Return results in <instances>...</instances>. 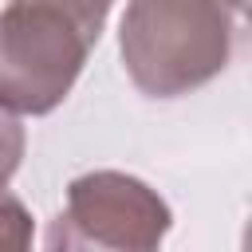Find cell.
<instances>
[{
  "label": "cell",
  "instance_id": "6da1fadb",
  "mask_svg": "<svg viewBox=\"0 0 252 252\" xmlns=\"http://www.w3.org/2000/svg\"><path fill=\"white\" fill-rule=\"evenodd\" d=\"M240 0H130L118 51L130 83L150 98H181L213 83L236 47Z\"/></svg>",
  "mask_w": 252,
  "mask_h": 252
},
{
  "label": "cell",
  "instance_id": "277c9868",
  "mask_svg": "<svg viewBox=\"0 0 252 252\" xmlns=\"http://www.w3.org/2000/svg\"><path fill=\"white\" fill-rule=\"evenodd\" d=\"M32 240H35V220L28 213V205L0 189V252H32Z\"/></svg>",
  "mask_w": 252,
  "mask_h": 252
},
{
  "label": "cell",
  "instance_id": "7a4b0ae2",
  "mask_svg": "<svg viewBox=\"0 0 252 252\" xmlns=\"http://www.w3.org/2000/svg\"><path fill=\"white\" fill-rule=\"evenodd\" d=\"M114 0H8L0 8V106L51 114L79 83Z\"/></svg>",
  "mask_w": 252,
  "mask_h": 252
},
{
  "label": "cell",
  "instance_id": "5b68a950",
  "mask_svg": "<svg viewBox=\"0 0 252 252\" xmlns=\"http://www.w3.org/2000/svg\"><path fill=\"white\" fill-rule=\"evenodd\" d=\"M24 150H28V130H24L20 114L0 106V189L16 177V169L24 161Z\"/></svg>",
  "mask_w": 252,
  "mask_h": 252
},
{
  "label": "cell",
  "instance_id": "3957f363",
  "mask_svg": "<svg viewBox=\"0 0 252 252\" xmlns=\"http://www.w3.org/2000/svg\"><path fill=\"white\" fill-rule=\"evenodd\" d=\"M173 228L165 197L134 173L91 169L67 185L43 252H161Z\"/></svg>",
  "mask_w": 252,
  "mask_h": 252
}]
</instances>
